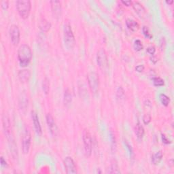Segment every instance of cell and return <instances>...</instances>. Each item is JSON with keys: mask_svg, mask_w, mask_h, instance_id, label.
Returning <instances> with one entry per match:
<instances>
[{"mask_svg": "<svg viewBox=\"0 0 174 174\" xmlns=\"http://www.w3.org/2000/svg\"><path fill=\"white\" fill-rule=\"evenodd\" d=\"M32 59V52L27 44H22L18 50V59L21 67H26Z\"/></svg>", "mask_w": 174, "mask_h": 174, "instance_id": "cell-1", "label": "cell"}, {"mask_svg": "<svg viewBox=\"0 0 174 174\" xmlns=\"http://www.w3.org/2000/svg\"><path fill=\"white\" fill-rule=\"evenodd\" d=\"M63 38L65 46L69 50H72L76 44L75 38L72 31V27L69 22H67L63 28Z\"/></svg>", "mask_w": 174, "mask_h": 174, "instance_id": "cell-2", "label": "cell"}, {"mask_svg": "<svg viewBox=\"0 0 174 174\" xmlns=\"http://www.w3.org/2000/svg\"><path fill=\"white\" fill-rule=\"evenodd\" d=\"M16 8L21 18L27 19L30 14L31 2L29 0H19L16 2Z\"/></svg>", "mask_w": 174, "mask_h": 174, "instance_id": "cell-3", "label": "cell"}, {"mask_svg": "<svg viewBox=\"0 0 174 174\" xmlns=\"http://www.w3.org/2000/svg\"><path fill=\"white\" fill-rule=\"evenodd\" d=\"M87 80L92 93H97L99 88V78L98 74L93 72L88 73L87 75Z\"/></svg>", "mask_w": 174, "mask_h": 174, "instance_id": "cell-4", "label": "cell"}, {"mask_svg": "<svg viewBox=\"0 0 174 174\" xmlns=\"http://www.w3.org/2000/svg\"><path fill=\"white\" fill-rule=\"evenodd\" d=\"M31 142V132L27 127H25L24 129L23 132H22V138H21L22 150L24 154L29 153Z\"/></svg>", "mask_w": 174, "mask_h": 174, "instance_id": "cell-5", "label": "cell"}, {"mask_svg": "<svg viewBox=\"0 0 174 174\" xmlns=\"http://www.w3.org/2000/svg\"><path fill=\"white\" fill-rule=\"evenodd\" d=\"M84 142V152L85 155L87 157H89L92 153V138L89 131L88 129H84L83 131V136H82Z\"/></svg>", "mask_w": 174, "mask_h": 174, "instance_id": "cell-6", "label": "cell"}, {"mask_svg": "<svg viewBox=\"0 0 174 174\" xmlns=\"http://www.w3.org/2000/svg\"><path fill=\"white\" fill-rule=\"evenodd\" d=\"M97 63L100 69L104 72L108 69V60L107 54L104 49L101 48L97 54Z\"/></svg>", "mask_w": 174, "mask_h": 174, "instance_id": "cell-7", "label": "cell"}, {"mask_svg": "<svg viewBox=\"0 0 174 174\" xmlns=\"http://www.w3.org/2000/svg\"><path fill=\"white\" fill-rule=\"evenodd\" d=\"M2 124L4 127V133L6 135L9 142H14V139L12 135V127H11V123L10 118L7 115L4 114L2 116Z\"/></svg>", "mask_w": 174, "mask_h": 174, "instance_id": "cell-8", "label": "cell"}, {"mask_svg": "<svg viewBox=\"0 0 174 174\" xmlns=\"http://www.w3.org/2000/svg\"><path fill=\"white\" fill-rule=\"evenodd\" d=\"M63 163L65 172H66L67 173H77L76 165L72 157H70V156L65 157V159H64Z\"/></svg>", "mask_w": 174, "mask_h": 174, "instance_id": "cell-9", "label": "cell"}, {"mask_svg": "<svg viewBox=\"0 0 174 174\" xmlns=\"http://www.w3.org/2000/svg\"><path fill=\"white\" fill-rule=\"evenodd\" d=\"M10 37L13 45L17 46L20 42V30L16 25H11L10 28Z\"/></svg>", "mask_w": 174, "mask_h": 174, "instance_id": "cell-10", "label": "cell"}, {"mask_svg": "<svg viewBox=\"0 0 174 174\" xmlns=\"http://www.w3.org/2000/svg\"><path fill=\"white\" fill-rule=\"evenodd\" d=\"M46 122L51 135L53 137L56 136L58 134V128L57 126H56L53 116L50 114H48L46 116Z\"/></svg>", "mask_w": 174, "mask_h": 174, "instance_id": "cell-11", "label": "cell"}, {"mask_svg": "<svg viewBox=\"0 0 174 174\" xmlns=\"http://www.w3.org/2000/svg\"><path fill=\"white\" fill-rule=\"evenodd\" d=\"M51 9H52V12L54 18L59 19L61 18V13H62V8H61V3L59 1H51Z\"/></svg>", "mask_w": 174, "mask_h": 174, "instance_id": "cell-12", "label": "cell"}, {"mask_svg": "<svg viewBox=\"0 0 174 174\" xmlns=\"http://www.w3.org/2000/svg\"><path fill=\"white\" fill-rule=\"evenodd\" d=\"M31 118H32L34 128H35L36 133H38L39 135H41L42 133L41 125H40V122H39L38 114H37V113L36 112H34V111H32V112H31Z\"/></svg>", "mask_w": 174, "mask_h": 174, "instance_id": "cell-13", "label": "cell"}, {"mask_svg": "<svg viewBox=\"0 0 174 174\" xmlns=\"http://www.w3.org/2000/svg\"><path fill=\"white\" fill-rule=\"evenodd\" d=\"M133 9L135 10V12L141 17V18H144L146 15V11L144 7L140 3L138 2H135L133 4Z\"/></svg>", "mask_w": 174, "mask_h": 174, "instance_id": "cell-14", "label": "cell"}, {"mask_svg": "<svg viewBox=\"0 0 174 174\" xmlns=\"http://www.w3.org/2000/svg\"><path fill=\"white\" fill-rule=\"evenodd\" d=\"M31 77V72L29 70H20L19 72V78L22 82L29 81Z\"/></svg>", "mask_w": 174, "mask_h": 174, "instance_id": "cell-15", "label": "cell"}, {"mask_svg": "<svg viewBox=\"0 0 174 174\" xmlns=\"http://www.w3.org/2000/svg\"><path fill=\"white\" fill-rule=\"evenodd\" d=\"M39 27L44 32H48L50 29L51 24L46 19H42L39 22Z\"/></svg>", "mask_w": 174, "mask_h": 174, "instance_id": "cell-16", "label": "cell"}, {"mask_svg": "<svg viewBox=\"0 0 174 174\" xmlns=\"http://www.w3.org/2000/svg\"><path fill=\"white\" fill-rule=\"evenodd\" d=\"M126 25L128 29L132 31H136L139 29V24L133 19H128L126 21Z\"/></svg>", "mask_w": 174, "mask_h": 174, "instance_id": "cell-17", "label": "cell"}, {"mask_svg": "<svg viewBox=\"0 0 174 174\" xmlns=\"http://www.w3.org/2000/svg\"><path fill=\"white\" fill-rule=\"evenodd\" d=\"M72 92H71L69 88H67V89L65 90L64 99H63L64 104L65 106H68V105H70L71 103H72Z\"/></svg>", "mask_w": 174, "mask_h": 174, "instance_id": "cell-18", "label": "cell"}, {"mask_svg": "<svg viewBox=\"0 0 174 174\" xmlns=\"http://www.w3.org/2000/svg\"><path fill=\"white\" fill-rule=\"evenodd\" d=\"M135 134L137 138L139 139H142L143 138L144 135V127H142V125L139 123L138 122V124L136 125L135 126Z\"/></svg>", "mask_w": 174, "mask_h": 174, "instance_id": "cell-19", "label": "cell"}, {"mask_svg": "<svg viewBox=\"0 0 174 174\" xmlns=\"http://www.w3.org/2000/svg\"><path fill=\"white\" fill-rule=\"evenodd\" d=\"M162 158V153L161 151H159L156 153H155V155H153L152 156V159H151V161L154 165H158L160 162H161V159Z\"/></svg>", "mask_w": 174, "mask_h": 174, "instance_id": "cell-20", "label": "cell"}, {"mask_svg": "<svg viewBox=\"0 0 174 174\" xmlns=\"http://www.w3.org/2000/svg\"><path fill=\"white\" fill-rule=\"evenodd\" d=\"M19 105L22 110H26V108L28 107V99L25 95H22L21 97H20Z\"/></svg>", "mask_w": 174, "mask_h": 174, "instance_id": "cell-21", "label": "cell"}, {"mask_svg": "<svg viewBox=\"0 0 174 174\" xmlns=\"http://www.w3.org/2000/svg\"><path fill=\"white\" fill-rule=\"evenodd\" d=\"M107 173H121V172H120V170H119L118 164H117V162L115 161L112 162L110 168L108 169Z\"/></svg>", "mask_w": 174, "mask_h": 174, "instance_id": "cell-22", "label": "cell"}, {"mask_svg": "<svg viewBox=\"0 0 174 174\" xmlns=\"http://www.w3.org/2000/svg\"><path fill=\"white\" fill-rule=\"evenodd\" d=\"M42 88H43L44 92L45 94H48L49 93L50 90V82L47 78H45L42 82Z\"/></svg>", "mask_w": 174, "mask_h": 174, "instance_id": "cell-23", "label": "cell"}, {"mask_svg": "<svg viewBox=\"0 0 174 174\" xmlns=\"http://www.w3.org/2000/svg\"><path fill=\"white\" fill-rule=\"evenodd\" d=\"M160 99H161L162 104L165 105V106L167 107L169 105L170 102V99L169 97H167L166 95H165V94H161V95H160Z\"/></svg>", "mask_w": 174, "mask_h": 174, "instance_id": "cell-24", "label": "cell"}, {"mask_svg": "<svg viewBox=\"0 0 174 174\" xmlns=\"http://www.w3.org/2000/svg\"><path fill=\"white\" fill-rule=\"evenodd\" d=\"M153 83L156 87H162L165 84V82L163 80L159 78V77H156V78H153Z\"/></svg>", "mask_w": 174, "mask_h": 174, "instance_id": "cell-25", "label": "cell"}, {"mask_svg": "<svg viewBox=\"0 0 174 174\" xmlns=\"http://www.w3.org/2000/svg\"><path fill=\"white\" fill-rule=\"evenodd\" d=\"M133 46L136 51H140L143 49V44H142V42L139 39H136L134 42Z\"/></svg>", "mask_w": 174, "mask_h": 174, "instance_id": "cell-26", "label": "cell"}, {"mask_svg": "<svg viewBox=\"0 0 174 174\" xmlns=\"http://www.w3.org/2000/svg\"><path fill=\"white\" fill-rule=\"evenodd\" d=\"M142 31H143V33L144 35L145 36V38H147L148 39H152V33L150 32L149 29H148V28L145 26L143 27V29H142Z\"/></svg>", "mask_w": 174, "mask_h": 174, "instance_id": "cell-27", "label": "cell"}, {"mask_svg": "<svg viewBox=\"0 0 174 174\" xmlns=\"http://www.w3.org/2000/svg\"><path fill=\"white\" fill-rule=\"evenodd\" d=\"M143 121H144V123L145 125H148L149 124V122L151 121V116L150 114H145L143 117Z\"/></svg>", "mask_w": 174, "mask_h": 174, "instance_id": "cell-28", "label": "cell"}, {"mask_svg": "<svg viewBox=\"0 0 174 174\" xmlns=\"http://www.w3.org/2000/svg\"><path fill=\"white\" fill-rule=\"evenodd\" d=\"M146 51H147V53H148L150 54V55H155V53L156 52V49H155V47H154V46H150V47H148L147 49H146Z\"/></svg>", "mask_w": 174, "mask_h": 174, "instance_id": "cell-29", "label": "cell"}, {"mask_svg": "<svg viewBox=\"0 0 174 174\" xmlns=\"http://www.w3.org/2000/svg\"><path fill=\"white\" fill-rule=\"evenodd\" d=\"M117 95H118V97H122L125 95V91L122 89V88L120 87L118 88V90H117Z\"/></svg>", "mask_w": 174, "mask_h": 174, "instance_id": "cell-30", "label": "cell"}, {"mask_svg": "<svg viewBox=\"0 0 174 174\" xmlns=\"http://www.w3.org/2000/svg\"><path fill=\"white\" fill-rule=\"evenodd\" d=\"M162 142H163L164 144H169L172 143V142H171L169 139L167 138V136H165L163 134H162Z\"/></svg>", "mask_w": 174, "mask_h": 174, "instance_id": "cell-31", "label": "cell"}, {"mask_svg": "<svg viewBox=\"0 0 174 174\" xmlns=\"http://www.w3.org/2000/svg\"><path fill=\"white\" fill-rule=\"evenodd\" d=\"M2 4V8L4 10H6L8 8V1H2L1 2Z\"/></svg>", "mask_w": 174, "mask_h": 174, "instance_id": "cell-32", "label": "cell"}, {"mask_svg": "<svg viewBox=\"0 0 174 174\" xmlns=\"http://www.w3.org/2000/svg\"><path fill=\"white\" fill-rule=\"evenodd\" d=\"M135 70L138 72H142L144 70V66L143 65H138V66L135 67Z\"/></svg>", "mask_w": 174, "mask_h": 174, "instance_id": "cell-33", "label": "cell"}, {"mask_svg": "<svg viewBox=\"0 0 174 174\" xmlns=\"http://www.w3.org/2000/svg\"><path fill=\"white\" fill-rule=\"evenodd\" d=\"M1 165H2V167H5L8 166L6 161H5L4 157H2V156L1 157Z\"/></svg>", "mask_w": 174, "mask_h": 174, "instance_id": "cell-34", "label": "cell"}, {"mask_svg": "<svg viewBox=\"0 0 174 174\" xmlns=\"http://www.w3.org/2000/svg\"><path fill=\"white\" fill-rule=\"evenodd\" d=\"M121 2L124 5H127V6H129V5H131V4H132V2L130 1V0H129V1H122Z\"/></svg>", "mask_w": 174, "mask_h": 174, "instance_id": "cell-35", "label": "cell"}, {"mask_svg": "<svg viewBox=\"0 0 174 174\" xmlns=\"http://www.w3.org/2000/svg\"><path fill=\"white\" fill-rule=\"evenodd\" d=\"M126 145L127 146V148H129V152H130V154H131V155H133V149H132V148H131V145L127 143V142H126Z\"/></svg>", "mask_w": 174, "mask_h": 174, "instance_id": "cell-36", "label": "cell"}, {"mask_svg": "<svg viewBox=\"0 0 174 174\" xmlns=\"http://www.w3.org/2000/svg\"><path fill=\"white\" fill-rule=\"evenodd\" d=\"M166 3L167 4H169V5H171V4H172L173 3V0H171V1H166Z\"/></svg>", "mask_w": 174, "mask_h": 174, "instance_id": "cell-37", "label": "cell"}]
</instances>
